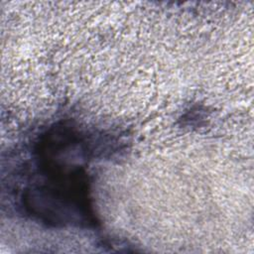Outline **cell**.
<instances>
[{"instance_id": "obj_1", "label": "cell", "mask_w": 254, "mask_h": 254, "mask_svg": "<svg viewBox=\"0 0 254 254\" xmlns=\"http://www.w3.org/2000/svg\"><path fill=\"white\" fill-rule=\"evenodd\" d=\"M47 160V159H46ZM30 185L25 189L23 204L29 214L54 224H81L93 221L89 185L80 165L42 159Z\"/></svg>"}]
</instances>
